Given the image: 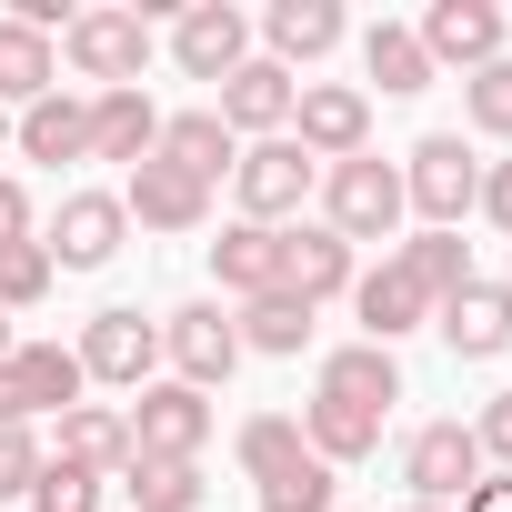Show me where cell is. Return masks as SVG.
<instances>
[{
  "mask_svg": "<svg viewBox=\"0 0 512 512\" xmlns=\"http://www.w3.org/2000/svg\"><path fill=\"white\" fill-rule=\"evenodd\" d=\"M462 111H472V131L512 141V61H482V71L462 81Z\"/></svg>",
  "mask_w": 512,
  "mask_h": 512,
  "instance_id": "obj_34",
  "label": "cell"
},
{
  "mask_svg": "<svg viewBox=\"0 0 512 512\" xmlns=\"http://www.w3.org/2000/svg\"><path fill=\"white\" fill-rule=\"evenodd\" d=\"M492 292H502V302H512V272H502V282H492Z\"/></svg>",
  "mask_w": 512,
  "mask_h": 512,
  "instance_id": "obj_44",
  "label": "cell"
},
{
  "mask_svg": "<svg viewBox=\"0 0 512 512\" xmlns=\"http://www.w3.org/2000/svg\"><path fill=\"white\" fill-rule=\"evenodd\" d=\"M231 332H241V352H302V342H312V302H302V292H262Z\"/></svg>",
  "mask_w": 512,
  "mask_h": 512,
  "instance_id": "obj_28",
  "label": "cell"
},
{
  "mask_svg": "<svg viewBox=\"0 0 512 512\" xmlns=\"http://www.w3.org/2000/svg\"><path fill=\"white\" fill-rule=\"evenodd\" d=\"M0 241H31V191L0 181Z\"/></svg>",
  "mask_w": 512,
  "mask_h": 512,
  "instance_id": "obj_39",
  "label": "cell"
},
{
  "mask_svg": "<svg viewBox=\"0 0 512 512\" xmlns=\"http://www.w3.org/2000/svg\"><path fill=\"white\" fill-rule=\"evenodd\" d=\"M121 492L141 502V512H201V462H121Z\"/></svg>",
  "mask_w": 512,
  "mask_h": 512,
  "instance_id": "obj_29",
  "label": "cell"
},
{
  "mask_svg": "<svg viewBox=\"0 0 512 512\" xmlns=\"http://www.w3.org/2000/svg\"><path fill=\"white\" fill-rule=\"evenodd\" d=\"M302 452H312V442H302V422H292V412H251V422H241V472H251V482L292 472Z\"/></svg>",
  "mask_w": 512,
  "mask_h": 512,
  "instance_id": "obj_32",
  "label": "cell"
},
{
  "mask_svg": "<svg viewBox=\"0 0 512 512\" xmlns=\"http://www.w3.org/2000/svg\"><path fill=\"white\" fill-rule=\"evenodd\" d=\"M31 512H101V472L41 462V482H31Z\"/></svg>",
  "mask_w": 512,
  "mask_h": 512,
  "instance_id": "obj_36",
  "label": "cell"
},
{
  "mask_svg": "<svg viewBox=\"0 0 512 512\" xmlns=\"http://www.w3.org/2000/svg\"><path fill=\"white\" fill-rule=\"evenodd\" d=\"M262 512H332V462H292V472H272L262 482Z\"/></svg>",
  "mask_w": 512,
  "mask_h": 512,
  "instance_id": "obj_33",
  "label": "cell"
},
{
  "mask_svg": "<svg viewBox=\"0 0 512 512\" xmlns=\"http://www.w3.org/2000/svg\"><path fill=\"white\" fill-rule=\"evenodd\" d=\"M121 432H131L141 462H201V442H211V402H201L191 382H141Z\"/></svg>",
  "mask_w": 512,
  "mask_h": 512,
  "instance_id": "obj_3",
  "label": "cell"
},
{
  "mask_svg": "<svg viewBox=\"0 0 512 512\" xmlns=\"http://www.w3.org/2000/svg\"><path fill=\"white\" fill-rule=\"evenodd\" d=\"M51 292V251L41 241H0V312H21Z\"/></svg>",
  "mask_w": 512,
  "mask_h": 512,
  "instance_id": "obj_35",
  "label": "cell"
},
{
  "mask_svg": "<svg viewBox=\"0 0 512 512\" xmlns=\"http://www.w3.org/2000/svg\"><path fill=\"white\" fill-rule=\"evenodd\" d=\"M121 211H131L141 231H201V221H211V191H201L191 171H171V161H141L131 191H121Z\"/></svg>",
  "mask_w": 512,
  "mask_h": 512,
  "instance_id": "obj_15",
  "label": "cell"
},
{
  "mask_svg": "<svg viewBox=\"0 0 512 512\" xmlns=\"http://www.w3.org/2000/svg\"><path fill=\"white\" fill-rule=\"evenodd\" d=\"M282 292H302L312 312H322L332 292H352V241H342V231H322V221L282 231Z\"/></svg>",
  "mask_w": 512,
  "mask_h": 512,
  "instance_id": "obj_16",
  "label": "cell"
},
{
  "mask_svg": "<svg viewBox=\"0 0 512 512\" xmlns=\"http://www.w3.org/2000/svg\"><path fill=\"white\" fill-rule=\"evenodd\" d=\"M171 61H181L191 81H231V71L251 61V21L231 11V0H191V11L171 21Z\"/></svg>",
  "mask_w": 512,
  "mask_h": 512,
  "instance_id": "obj_8",
  "label": "cell"
},
{
  "mask_svg": "<svg viewBox=\"0 0 512 512\" xmlns=\"http://www.w3.org/2000/svg\"><path fill=\"white\" fill-rule=\"evenodd\" d=\"M51 81H61V51L41 41V31H21V21H0V101H51Z\"/></svg>",
  "mask_w": 512,
  "mask_h": 512,
  "instance_id": "obj_26",
  "label": "cell"
},
{
  "mask_svg": "<svg viewBox=\"0 0 512 512\" xmlns=\"http://www.w3.org/2000/svg\"><path fill=\"white\" fill-rule=\"evenodd\" d=\"M61 462H71V472H121V462H131V432H121V412H101V402L61 412Z\"/></svg>",
  "mask_w": 512,
  "mask_h": 512,
  "instance_id": "obj_27",
  "label": "cell"
},
{
  "mask_svg": "<svg viewBox=\"0 0 512 512\" xmlns=\"http://www.w3.org/2000/svg\"><path fill=\"white\" fill-rule=\"evenodd\" d=\"M161 352H171V372H181L191 392H211V382H231V362H241V332L221 322V302H181V312L161 322Z\"/></svg>",
  "mask_w": 512,
  "mask_h": 512,
  "instance_id": "obj_11",
  "label": "cell"
},
{
  "mask_svg": "<svg viewBox=\"0 0 512 512\" xmlns=\"http://www.w3.org/2000/svg\"><path fill=\"white\" fill-rule=\"evenodd\" d=\"M0 151H11V111H0Z\"/></svg>",
  "mask_w": 512,
  "mask_h": 512,
  "instance_id": "obj_43",
  "label": "cell"
},
{
  "mask_svg": "<svg viewBox=\"0 0 512 512\" xmlns=\"http://www.w3.org/2000/svg\"><path fill=\"white\" fill-rule=\"evenodd\" d=\"M31 482H41V442H31V432H0V502L31 492Z\"/></svg>",
  "mask_w": 512,
  "mask_h": 512,
  "instance_id": "obj_37",
  "label": "cell"
},
{
  "mask_svg": "<svg viewBox=\"0 0 512 512\" xmlns=\"http://www.w3.org/2000/svg\"><path fill=\"white\" fill-rule=\"evenodd\" d=\"M292 141H302L312 161H352V151L372 141V101L342 91V81H302V101H292Z\"/></svg>",
  "mask_w": 512,
  "mask_h": 512,
  "instance_id": "obj_9",
  "label": "cell"
},
{
  "mask_svg": "<svg viewBox=\"0 0 512 512\" xmlns=\"http://www.w3.org/2000/svg\"><path fill=\"white\" fill-rule=\"evenodd\" d=\"M402 482H412V502H462L472 482H482V442H472V422H422L412 432V452H402Z\"/></svg>",
  "mask_w": 512,
  "mask_h": 512,
  "instance_id": "obj_6",
  "label": "cell"
},
{
  "mask_svg": "<svg viewBox=\"0 0 512 512\" xmlns=\"http://www.w3.org/2000/svg\"><path fill=\"white\" fill-rule=\"evenodd\" d=\"M402 272H412L432 302H452V292L472 282V251H462V231H422V241H402Z\"/></svg>",
  "mask_w": 512,
  "mask_h": 512,
  "instance_id": "obj_31",
  "label": "cell"
},
{
  "mask_svg": "<svg viewBox=\"0 0 512 512\" xmlns=\"http://www.w3.org/2000/svg\"><path fill=\"white\" fill-rule=\"evenodd\" d=\"M292 101H302V81L282 71V61H241L231 81H221V131H262V141H282L292 131Z\"/></svg>",
  "mask_w": 512,
  "mask_h": 512,
  "instance_id": "obj_12",
  "label": "cell"
},
{
  "mask_svg": "<svg viewBox=\"0 0 512 512\" xmlns=\"http://www.w3.org/2000/svg\"><path fill=\"white\" fill-rule=\"evenodd\" d=\"M392 221H402V171H392V161L352 151V161L322 171V231H342V241H392Z\"/></svg>",
  "mask_w": 512,
  "mask_h": 512,
  "instance_id": "obj_1",
  "label": "cell"
},
{
  "mask_svg": "<svg viewBox=\"0 0 512 512\" xmlns=\"http://www.w3.org/2000/svg\"><path fill=\"white\" fill-rule=\"evenodd\" d=\"M151 161H171V171H191V181L211 191V181H221V171H231L241 151H231L221 111H181V121H161V151H151Z\"/></svg>",
  "mask_w": 512,
  "mask_h": 512,
  "instance_id": "obj_22",
  "label": "cell"
},
{
  "mask_svg": "<svg viewBox=\"0 0 512 512\" xmlns=\"http://www.w3.org/2000/svg\"><path fill=\"white\" fill-rule=\"evenodd\" d=\"M11 382L31 412H81V352L61 342H11Z\"/></svg>",
  "mask_w": 512,
  "mask_h": 512,
  "instance_id": "obj_23",
  "label": "cell"
},
{
  "mask_svg": "<svg viewBox=\"0 0 512 512\" xmlns=\"http://www.w3.org/2000/svg\"><path fill=\"white\" fill-rule=\"evenodd\" d=\"M211 272H221V292H241V302L282 292V231H262V221H231V231L211 241Z\"/></svg>",
  "mask_w": 512,
  "mask_h": 512,
  "instance_id": "obj_20",
  "label": "cell"
},
{
  "mask_svg": "<svg viewBox=\"0 0 512 512\" xmlns=\"http://www.w3.org/2000/svg\"><path fill=\"white\" fill-rule=\"evenodd\" d=\"M472 442H482V462H502V472H512V392H492V402H482Z\"/></svg>",
  "mask_w": 512,
  "mask_h": 512,
  "instance_id": "obj_38",
  "label": "cell"
},
{
  "mask_svg": "<svg viewBox=\"0 0 512 512\" xmlns=\"http://www.w3.org/2000/svg\"><path fill=\"white\" fill-rule=\"evenodd\" d=\"M21 161H91V101H71V91H51V101H31L21 111Z\"/></svg>",
  "mask_w": 512,
  "mask_h": 512,
  "instance_id": "obj_21",
  "label": "cell"
},
{
  "mask_svg": "<svg viewBox=\"0 0 512 512\" xmlns=\"http://www.w3.org/2000/svg\"><path fill=\"white\" fill-rule=\"evenodd\" d=\"M61 51H71V71H81V81H101V91H141L151 21H141V11H81V21L61 31Z\"/></svg>",
  "mask_w": 512,
  "mask_h": 512,
  "instance_id": "obj_4",
  "label": "cell"
},
{
  "mask_svg": "<svg viewBox=\"0 0 512 512\" xmlns=\"http://www.w3.org/2000/svg\"><path fill=\"white\" fill-rule=\"evenodd\" d=\"M262 41H272L282 71H292V61H322V51L342 41V11H332V0H272V11H262Z\"/></svg>",
  "mask_w": 512,
  "mask_h": 512,
  "instance_id": "obj_24",
  "label": "cell"
},
{
  "mask_svg": "<svg viewBox=\"0 0 512 512\" xmlns=\"http://www.w3.org/2000/svg\"><path fill=\"white\" fill-rule=\"evenodd\" d=\"M0 362H11V312H0Z\"/></svg>",
  "mask_w": 512,
  "mask_h": 512,
  "instance_id": "obj_42",
  "label": "cell"
},
{
  "mask_svg": "<svg viewBox=\"0 0 512 512\" xmlns=\"http://www.w3.org/2000/svg\"><path fill=\"white\" fill-rule=\"evenodd\" d=\"M121 231H131V211H121V191H71L41 251H51V272H101L111 251H121Z\"/></svg>",
  "mask_w": 512,
  "mask_h": 512,
  "instance_id": "obj_7",
  "label": "cell"
},
{
  "mask_svg": "<svg viewBox=\"0 0 512 512\" xmlns=\"http://www.w3.org/2000/svg\"><path fill=\"white\" fill-rule=\"evenodd\" d=\"M362 71H372V81H382L392 101L432 91V51H422V41H412L402 21H372V31H362Z\"/></svg>",
  "mask_w": 512,
  "mask_h": 512,
  "instance_id": "obj_25",
  "label": "cell"
},
{
  "mask_svg": "<svg viewBox=\"0 0 512 512\" xmlns=\"http://www.w3.org/2000/svg\"><path fill=\"white\" fill-rule=\"evenodd\" d=\"M151 362H161V322H141V312H91V332H81V382L141 392Z\"/></svg>",
  "mask_w": 512,
  "mask_h": 512,
  "instance_id": "obj_10",
  "label": "cell"
},
{
  "mask_svg": "<svg viewBox=\"0 0 512 512\" xmlns=\"http://www.w3.org/2000/svg\"><path fill=\"white\" fill-rule=\"evenodd\" d=\"M302 442H312V462H362L382 442V422L372 412H342V402H312L302 412Z\"/></svg>",
  "mask_w": 512,
  "mask_h": 512,
  "instance_id": "obj_30",
  "label": "cell"
},
{
  "mask_svg": "<svg viewBox=\"0 0 512 512\" xmlns=\"http://www.w3.org/2000/svg\"><path fill=\"white\" fill-rule=\"evenodd\" d=\"M482 211L512 231V161H492V171H482Z\"/></svg>",
  "mask_w": 512,
  "mask_h": 512,
  "instance_id": "obj_40",
  "label": "cell"
},
{
  "mask_svg": "<svg viewBox=\"0 0 512 512\" xmlns=\"http://www.w3.org/2000/svg\"><path fill=\"white\" fill-rule=\"evenodd\" d=\"M472 201H482V171H472V151H462L452 131H432V141L412 151V171H402V211H422L432 231H452Z\"/></svg>",
  "mask_w": 512,
  "mask_h": 512,
  "instance_id": "obj_5",
  "label": "cell"
},
{
  "mask_svg": "<svg viewBox=\"0 0 512 512\" xmlns=\"http://www.w3.org/2000/svg\"><path fill=\"white\" fill-rule=\"evenodd\" d=\"M412 41L432 51V71H442V61L482 71V61H502V11H492V0H432V21H422Z\"/></svg>",
  "mask_w": 512,
  "mask_h": 512,
  "instance_id": "obj_14",
  "label": "cell"
},
{
  "mask_svg": "<svg viewBox=\"0 0 512 512\" xmlns=\"http://www.w3.org/2000/svg\"><path fill=\"white\" fill-rule=\"evenodd\" d=\"M402 512H442V502H402Z\"/></svg>",
  "mask_w": 512,
  "mask_h": 512,
  "instance_id": "obj_45",
  "label": "cell"
},
{
  "mask_svg": "<svg viewBox=\"0 0 512 512\" xmlns=\"http://www.w3.org/2000/svg\"><path fill=\"white\" fill-rule=\"evenodd\" d=\"M352 312H362V342H382V352H392L402 332H422V322H432V292L402 272V251H392L382 272H352Z\"/></svg>",
  "mask_w": 512,
  "mask_h": 512,
  "instance_id": "obj_13",
  "label": "cell"
},
{
  "mask_svg": "<svg viewBox=\"0 0 512 512\" xmlns=\"http://www.w3.org/2000/svg\"><path fill=\"white\" fill-rule=\"evenodd\" d=\"M462 512H512V472H502V482H472V492H462Z\"/></svg>",
  "mask_w": 512,
  "mask_h": 512,
  "instance_id": "obj_41",
  "label": "cell"
},
{
  "mask_svg": "<svg viewBox=\"0 0 512 512\" xmlns=\"http://www.w3.org/2000/svg\"><path fill=\"white\" fill-rule=\"evenodd\" d=\"M312 171H322V161H312V151H302L292 131H282V141H251V151L231 161V191H241V221H262V231H282V221H292V211L312 201Z\"/></svg>",
  "mask_w": 512,
  "mask_h": 512,
  "instance_id": "obj_2",
  "label": "cell"
},
{
  "mask_svg": "<svg viewBox=\"0 0 512 512\" xmlns=\"http://www.w3.org/2000/svg\"><path fill=\"white\" fill-rule=\"evenodd\" d=\"M322 402H342V412H372V422H382V412L402 402V362H392L382 342H352V352H332V362H322Z\"/></svg>",
  "mask_w": 512,
  "mask_h": 512,
  "instance_id": "obj_18",
  "label": "cell"
},
{
  "mask_svg": "<svg viewBox=\"0 0 512 512\" xmlns=\"http://www.w3.org/2000/svg\"><path fill=\"white\" fill-rule=\"evenodd\" d=\"M432 322H442V342H452L462 362H492V352L512 342V302H502L492 282H462L452 302H432Z\"/></svg>",
  "mask_w": 512,
  "mask_h": 512,
  "instance_id": "obj_19",
  "label": "cell"
},
{
  "mask_svg": "<svg viewBox=\"0 0 512 512\" xmlns=\"http://www.w3.org/2000/svg\"><path fill=\"white\" fill-rule=\"evenodd\" d=\"M161 151V111H151V91H91V161H151Z\"/></svg>",
  "mask_w": 512,
  "mask_h": 512,
  "instance_id": "obj_17",
  "label": "cell"
}]
</instances>
